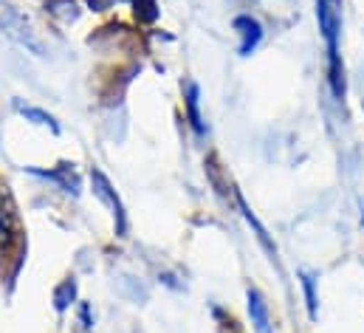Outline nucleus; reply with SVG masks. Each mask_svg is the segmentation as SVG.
<instances>
[{"label": "nucleus", "instance_id": "8", "mask_svg": "<svg viewBox=\"0 0 364 333\" xmlns=\"http://www.w3.org/2000/svg\"><path fill=\"white\" fill-rule=\"evenodd\" d=\"M302 288H305V300H308V317L316 319L319 317V300H316V288H314L311 274H302Z\"/></svg>", "mask_w": 364, "mask_h": 333}, {"label": "nucleus", "instance_id": "4", "mask_svg": "<svg viewBox=\"0 0 364 333\" xmlns=\"http://www.w3.org/2000/svg\"><path fill=\"white\" fill-rule=\"evenodd\" d=\"M183 105H186V119H189V127L195 130V136H203L206 127H203V116H200V88L198 83L183 85Z\"/></svg>", "mask_w": 364, "mask_h": 333}, {"label": "nucleus", "instance_id": "6", "mask_svg": "<svg viewBox=\"0 0 364 333\" xmlns=\"http://www.w3.org/2000/svg\"><path fill=\"white\" fill-rule=\"evenodd\" d=\"M14 110H17L20 116H26L28 122H34V125H43V127H48L51 133H60V125H57V119H54L51 113L40 110V107H31V105H23L20 99H14Z\"/></svg>", "mask_w": 364, "mask_h": 333}, {"label": "nucleus", "instance_id": "1", "mask_svg": "<svg viewBox=\"0 0 364 333\" xmlns=\"http://www.w3.org/2000/svg\"><path fill=\"white\" fill-rule=\"evenodd\" d=\"M0 31H3L6 37H11L14 43H20L23 48H28L34 57H46V48H43V43L34 37L31 26H28L14 9L3 6V3H0Z\"/></svg>", "mask_w": 364, "mask_h": 333}, {"label": "nucleus", "instance_id": "5", "mask_svg": "<svg viewBox=\"0 0 364 333\" xmlns=\"http://www.w3.org/2000/svg\"><path fill=\"white\" fill-rule=\"evenodd\" d=\"M249 317L257 333H272V319H269V305L257 288H249Z\"/></svg>", "mask_w": 364, "mask_h": 333}, {"label": "nucleus", "instance_id": "3", "mask_svg": "<svg viewBox=\"0 0 364 333\" xmlns=\"http://www.w3.org/2000/svg\"><path fill=\"white\" fill-rule=\"evenodd\" d=\"M235 28H237L240 37H243V43H240V57H249V54L260 46V40H263V26H260L255 17L240 14V17H235Z\"/></svg>", "mask_w": 364, "mask_h": 333}, {"label": "nucleus", "instance_id": "9", "mask_svg": "<svg viewBox=\"0 0 364 333\" xmlns=\"http://www.w3.org/2000/svg\"><path fill=\"white\" fill-rule=\"evenodd\" d=\"M80 325H82L85 331H93V317H91V305H88V302L80 305Z\"/></svg>", "mask_w": 364, "mask_h": 333}, {"label": "nucleus", "instance_id": "7", "mask_svg": "<svg viewBox=\"0 0 364 333\" xmlns=\"http://www.w3.org/2000/svg\"><path fill=\"white\" fill-rule=\"evenodd\" d=\"M74 300H77V280L68 277V280H63V282L57 285V291H54V311H57V314H65V311L74 305Z\"/></svg>", "mask_w": 364, "mask_h": 333}, {"label": "nucleus", "instance_id": "2", "mask_svg": "<svg viewBox=\"0 0 364 333\" xmlns=\"http://www.w3.org/2000/svg\"><path fill=\"white\" fill-rule=\"evenodd\" d=\"M91 184H93V192H96V198H102L110 209H113V221H116V235L119 238H124L127 235V215H124V206H122V201H119V195H116V189L110 186V181L105 178V172L102 169H91Z\"/></svg>", "mask_w": 364, "mask_h": 333}]
</instances>
